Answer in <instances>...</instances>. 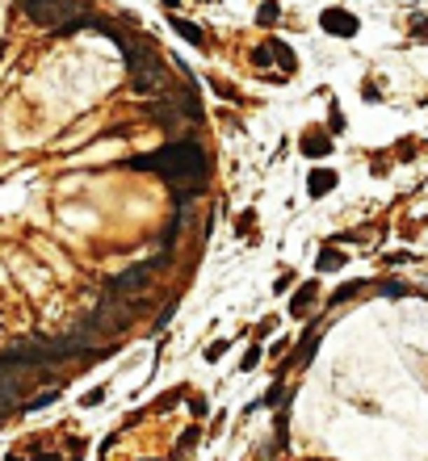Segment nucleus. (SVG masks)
I'll list each match as a JSON object with an SVG mask.
<instances>
[{
	"label": "nucleus",
	"instance_id": "nucleus-1",
	"mask_svg": "<svg viewBox=\"0 0 428 461\" xmlns=\"http://www.w3.org/2000/svg\"><path fill=\"white\" fill-rule=\"evenodd\" d=\"M130 168L151 172V176H164L172 189H185V185H193L206 172V151L198 143H189V139H177V143H168L160 151H147V155L130 159Z\"/></svg>",
	"mask_w": 428,
	"mask_h": 461
},
{
	"label": "nucleus",
	"instance_id": "nucleus-2",
	"mask_svg": "<svg viewBox=\"0 0 428 461\" xmlns=\"http://www.w3.org/2000/svg\"><path fill=\"white\" fill-rule=\"evenodd\" d=\"M21 13L42 25V29H80V25H97V17L80 4V0H21Z\"/></svg>",
	"mask_w": 428,
	"mask_h": 461
},
{
	"label": "nucleus",
	"instance_id": "nucleus-3",
	"mask_svg": "<svg viewBox=\"0 0 428 461\" xmlns=\"http://www.w3.org/2000/svg\"><path fill=\"white\" fill-rule=\"evenodd\" d=\"M126 67H130V88H134L139 97H156V92L168 88V67H164V59L151 50V42L139 46V50H130V55H126Z\"/></svg>",
	"mask_w": 428,
	"mask_h": 461
},
{
	"label": "nucleus",
	"instance_id": "nucleus-4",
	"mask_svg": "<svg viewBox=\"0 0 428 461\" xmlns=\"http://www.w3.org/2000/svg\"><path fill=\"white\" fill-rule=\"evenodd\" d=\"M147 285H151V269H147V264H134V269L118 273V277L105 285V298H109V302H126L130 294H143Z\"/></svg>",
	"mask_w": 428,
	"mask_h": 461
},
{
	"label": "nucleus",
	"instance_id": "nucleus-5",
	"mask_svg": "<svg viewBox=\"0 0 428 461\" xmlns=\"http://www.w3.org/2000/svg\"><path fill=\"white\" fill-rule=\"evenodd\" d=\"M319 25H324L328 34H336V38H353V34H357V17H353L349 8H324Z\"/></svg>",
	"mask_w": 428,
	"mask_h": 461
},
{
	"label": "nucleus",
	"instance_id": "nucleus-6",
	"mask_svg": "<svg viewBox=\"0 0 428 461\" xmlns=\"http://www.w3.org/2000/svg\"><path fill=\"white\" fill-rule=\"evenodd\" d=\"M147 118H151L160 130H177V126H181V109H177L168 97H164V101H151V105H147Z\"/></svg>",
	"mask_w": 428,
	"mask_h": 461
},
{
	"label": "nucleus",
	"instance_id": "nucleus-7",
	"mask_svg": "<svg viewBox=\"0 0 428 461\" xmlns=\"http://www.w3.org/2000/svg\"><path fill=\"white\" fill-rule=\"evenodd\" d=\"M336 180H340V176H336L332 168H315V172L307 176V193H311V197H324V193L336 189Z\"/></svg>",
	"mask_w": 428,
	"mask_h": 461
},
{
	"label": "nucleus",
	"instance_id": "nucleus-8",
	"mask_svg": "<svg viewBox=\"0 0 428 461\" xmlns=\"http://www.w3.org/2000/svg\"><path fill=\"white\" fill-rule=\"evenodd\" d=\"M315 294H319V285H315V281H307V285L290 298V315H294V319H307V315H311V306H315Z\"/></svg>",
	"mask_w": 428,
	"mask_h": 461
},
{
	"label": "nucleus",
	"instance_id": "nucleus-9",
	"mask_svg": "<svg viewBox=\"0 0 428 461\" xmlns=\"http://www.w3.org/2000/svg\"><path fill=\"white\" fill-rule=\"evenodd\" d=\"M265 46H269V55H273V59H277V67H282V76H290V71H294V67H298V59H294V50H290V46H286V42H277V38H269V42H265Z\"/></svg>",
	"mask_w": 428,
	"mask_h": 461
},
{
	"label": "nucleus",
	"instance_id": "nucleus-10",
	"mask_svg": "<svg viewBox=\"0 0 428 461\" xmlns=\"http://www.w3.org/2000/svg\"><path fill=\"white\" fill-rule=\"evenodd\" d=\"M345 260H349V256H345L340 248L324 243V248H319V260H315V269H319V273H336V269H345Z\"/></svg>",
	"mask_w": 428,
	"mask_h": 461
},
{
	"label": "nucleus",
	"instance_id": "nucleus-11",
	"mask_svg": "<svg viewBox=\"0 0 428 461\" xmlns=\"http://www.w3.org/2000/svg\"><path fill=\"white\" fill-rule=\"evenodd\" d=\"M319 336H324V332H319V327H311V332L303 336V344H298V353H294V361H290V365H307V361L315 357V348H319Z\"/></svg>",
	"mask_w": 428,
	"mask_h": 461
},
{
	"label": "nucleus",
	"instance_id": "nucleus-12",
	"mask_svg": "<svg viewBox=\"0 0 428 461\" xmlns=\"http://www.w3.org/2000/svg\"><path fill=\"white\" fill-rule=\"evenodd\" d=\"M172 25H177V34H181L185 42L206 46V29H202V25H193V21H185V17H172Z\"/></svg>",
	"mask_w": 428,
	"mask_h": 461
},
{
	"label": "nucleus",
	"instance_id": "nucleus-13",
	"mask_svg": "<svg viewBox=\"0 0 428 461\" xmlns=\"http://www.w3.org/2000/svg\"><path fill=\"white\" fill-rule=\"evenodd\" d=\"M303 151H307L311 159H315V155H328V151H332V139H328L324 130H311V134L303 139Z\"/></svg>",
	"mask_w": 428,
	"mask_h": 461
},
{
	"label": "nucleus",
	"instance_id": "nucleus-14",
	"mask_svg": "<svg viewBox=\"0 0 428 461\" xmlns=\"http://www.w3.org/2000/svg\"><path fill=\"white\" fill-rule=\"evenodd\" d=\"M361 290H370V281H349V285H340V290H336V294H332V302H336V306H340V302H349V298H357V294H361Z\"/></svg>",
	"mask_w": 428,
	"mask_h": 461
},
{
	"label": "nucleus",
	"instance_id": "nucleus-15",
	"mask_svg": "<svg viewBox=\"0 0 428 461\" xmlns=\"http://www.w3.org/2000/svg\"><path fill=\"white\" fill-rule=\"evenodd\" d=\"M277 13H282V4H277V0H265V4H261V13H256V21H261V25H273V21H277Z\"/></svg>",
	"mask_w": 428,
	"mask_h": 461
},
{
	"label": "nucleus",
	"instance_id": "nucleus-16",
	"mask_svg": "<svg viewBox=\"0 0 428 461\" xmlns=\"http://www.w3.org/2000/svg\"><path fill=\"white\" fill-rule=\"evenodd\" d=\"M198 437H202V432H198V428H189V432L177 441V449H172V453H185V449H193V445H198Z\"/></svg>",
	"mask_w": 428,
	"mask_h": 461
},
{
	"label": "nucleus",
	"instance_id": "nucleus-17",
	"mask_svg": "<svg viewBox=\"0 0 428 461\" xmlns=\"http://www.w3.org/2000/svg\"><path fill=\"white\" fill-rule=\"evenodd\" d=\"M382 294H387V298H403L408 285H403V281H382Z\"/></svg>",
	"mask_w": 428,
	"mask_h": 461
},
{
	"label": "nucleus",
	"instance_id": "nucleus-18",
	"mask_svg": "<svg viewBox=\"0 0 428 461\" xmlns=\"http://www.w3.org/2000/svg\"><path fill=\"white\" fill-rule=\"evenodd\" d=\"M97 403H105V386H97V390H88V395L80 399V407H97Z\"/></svg>",
	"mask_w": 428,
	"mask_h": 461
},
{
	"label": "nucleus",
	"instance_id": "nucleus-19",
	"mask_svg": "<svg viewBox=\"0 0 428 461\" xmlns=\"http://www.w3.org/2000/svg\"><path fill=\"white\" fill-rule=\"evenodd\" d=\"M412 38L428 42V17H412Z\"/></svg>",
	"mask_w": 428,
	"mask_h": 461
},
{
	"label": "nucleus",
	"instance_id": "nucleus-20",
	"mask_svg": "<svg viewBox=\"0 0 428 461\" xmlns=\"http://www.w3.org/2000/svg\"><path fill=\"white\" fill-rule=\"evenodd\" d=\"M252 63H256V67H269V63H273L269 46H256V50H252Z\"/></svg>",
	"mask_w": 428,
	"mask_h": 461
},
{
	"label": "nucleus",
	"instance_id": "nucleus-21",
	"mask_svg": "<svg viewBox=\"0 0 428 461\" xmlns=\"http://www.w3.org/2000/svg\"><path fill=\"white\" fill-rule=\"evenodd\" d=\"M227 348H231V344H227V340H214V344H210V348H206V361H219V357H223V353H227Z\"/></svg>",
	"mask_w": 428,
	"mask_h": 461
},
{
	"label": "nucleus",
	"instance_id": "nucleus-22",
	"mask_svg": "<svg viewBox=\"0 0 428 461\" xmlns=\"http://www.w3.org/2000/svg\"><path fill=\"white\" fill-rule=\"evenodd\" d=\"M256 361H261V348H248V357L240 361V369H256Z\"/></svg>",
	"mask_w": 428,
	"mask_h": 461
},
{
	"label": "nucleus",
	"instance_id": "nucleus-23",
	"mask_svg": "<svg viewBox=\"0 0 428 461\" xmlns=\"http://www.w3.org/2000/svg\"><path fill=\"white\" fill-rule=\"evenodd\" d=\"M189 411H193V416H198V420H202V416H206V411H210V407H206V399H202V395H198V399H189Z\"/></svg>",
	"mask_w": 428,
	"mask_h": 461
},
{
	"label": "nucleus",
	"instance_id": "nucleus-24",
	"mask_svg": "<svg viewBox=\"0 0 428 461\" xmlns=\"http://www.w3.org/2000/svg\"><path fill=\"white\" fill-rule=\"evenodd\" d=\"M340 130H345V118H340V109L332 105V134H340Z\"/></svg>",
	"mask_w": 428,
	"mask_h": 461
},
{
	"label": "nucleus",
	"instance_id": "nucleus-25",
	"mask_svg": "<svg viewBox=\"0 0 428 461\" xmlns=\"http://www.w3.org/2000/svg\"><path fill=\"white\" fill-rule=\"evenodd\" d=\"M172 311H177V302H168V306H164V311H160V319H156V327H164V323H168V319H172Z\"/></svg>",
	"mask_w": 428,
	"mask_h": 461
},
{
	"label": "nucleus",
	"instance_id": "nucleus-26",
	"mask_svg": "<svg viewBox=\"0 0 428 461\" xmlns=\"http://www.w3.org/2000/svg\"><path fill=\"white\" fill-rule=\"evenodd\" d=\"M34 461H63V453H38Z\"/></svg>",
	"mask_w": 428,
	"mask_h": 461
},
{
	"label": "nucleus",
	"instance_id": "nucleus-27",
	"mask_svg": "<svg viewBox=\"0 0 428 461\" xmlns=\"http://www.w3.org/2000/svg\"><path fill=\"white\" fill-rule=\"evenodd\" d=\"M160 4H164V8H177V0H160Z\"/></svg>",
	"mask_w": 428,
	"mask_h": 461
},
{
	"label": "nucleus",
	"instance_id": "nucleus-28",
	"mask_svg": "<svg viewBox=\"0 0 428 461\" xmlns=\"http://www.w3.org/2000/svg\"><path fill=\"white\" fill-rule=\"evenodd\" d=\"M4 461H21V458H17V453H8V458H4Z\"/></svg>",
	"mask_w": 428,
	"mask_h": 461
}]
</instances>
